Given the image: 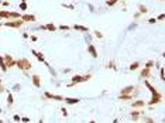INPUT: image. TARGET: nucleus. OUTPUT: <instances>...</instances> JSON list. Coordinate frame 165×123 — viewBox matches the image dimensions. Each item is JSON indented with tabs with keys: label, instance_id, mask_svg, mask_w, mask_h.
<instances>
[{
	"label": "nucleus",
	"instance_id": "obj_56",
	"mask_svg": "<svg viewBox=\"0 0 165 123\" xmlns=\"http://www.w3.org/2000/svg\"><path fill=\"white\" fill-rule=\"evenodd\" d=\"M117 1H119V0H117Z\"/></svg>",
	"mask_w": 165,
	"mask_h": 123
},
{
	"label": "nucleus",
	"instance_id": "obj_2",
	"mask_svg": "<svg viewBox=\"0 0 165 123\" xmlns=\"http://www.w3.org/2000/svg\"><path fill=\"white\" fill-rule=\"evenodd\" d=\"M90 78H92V74H86V75H79V74H75L74 77H72V84L74 85H78V84H82V82H86V81H89Z\"/></svg>",
	"mask_w": 165,
	"mask_h": 123
},
{
	"label": "nucleus",
	"instance_id": "obj_54",
	"mask_svg": "<svg viewBox=\"0 0 165 123\" xmlns=\"http://www.w3.org/2000/svg\"><path fill=\"white\" fill-rule=\"evenodd\" d=\"M123 1H127V0H123Z\"/></svg>",
	"mask_w": 165,
	"mask_h": 123
},
{
	"label": "nucleus",
	"instance_id": "obj_11",
	"mask_svg": "<svg viewBox=\"0 0 165 123\" xmlns=\"http://www.w3.org/2000/svg\"><path fill=\"white\" fill-rule=\"evenodd\" d=\"M147 106V102L143 101V99H138V101H134L131 103V108L133 109H141V108H145Z\"/></svg>",
	"mask_w": 165,
	"mask_h": 123
},
{
	"label": "nucleus",
	"instance_id": "obj_4",
	"mask_svg": "<svg viewBox=\"0 0 165 123\" xmlns=\"http://www.w3.org/2000/svg\"><path fill=\"white\" fill-rule=\"evenodd\" d=\"M0 17L6 18V20H16V18H20L21 14L17 13V11H1L0 10Z\"/></svg>",
	"mask_w": 165,
	"mask_h": 123
},
{
	"label": "nucleus",
	"instance_id": "obj_16",
	"mask_svg": "<svg viewBox=\"0 0 165 123\" xmlns=\"http://www.w3.org/2000/svg\"><path fill=\"white\" fill-rule=\"evenodd\" d=\"M72 28L76 30V31H82V33H89V28H88V27L80 26V24H74V26H72Z\"/></svg>",
	"mask_w": 165,
	"mask_h": 123
},
{
	"label": "nucleus",
	"instance_id": "obj_47",
	"mask_svg": "<svg viewBox=\"0 0 165 123\" xmlns=\"http://www.w3.org/2000/svg\"><path fill=\"white\" fill-rule=\"evenodd\" d=\"M113 123H119V120H117V119H114V120H113Z\"/></svg>",
	"mask_w": 165,
	"mask_h": 123
},
{
	"label": "nucleus",
	"instance_id": "obj_9",
	"mask_svg": "<svg viewBox=\"0 0 165 123\" xmlns=\"http://www.w3.org/2000/svg\"><path fill=\"white\" fill-rule=\"evenodd\" d=\"M24 23H35L37 21V17L34 14H21V17H20Z\"/></svg>",
	"mask_w": 165,
	"mask_h": 123
},
{
	"label": "nucleus",
	"instance_id": "obj_23",
	"mask_svg": "<svg viewBox=\"0 0 165 123\" xmlns=\"http://www.w3.org/2000/svg\"><path fill=\"white\" fill-rule=\"evenodd\" d=\"M120 101H133V95H119Z\"/></svg>",
	"mask_w": 165,
	"mask_h": 123
},
{
	"label": "nucleus",
	"instance_id": "obj_20",
	"mask_svg": "<svg viewBox=\"0 0 165 123\" xmlns=\"http://www.w3.org/2000/svg\"><path fill=\"white\" fill-rule=\"evenodd\" d=\"M0 68H1L3 72H7V71H9L7 67H6V62H4V60H3V55H0Z\"/></svg>",
	"mask_w": 165,
	"mask_h": 123
},
{
	"label": "nucleus",
	"instance_id": "obj_21",
	"mask_svg": "<svg viewBox=\"0 0 165 123\" xmlns=\"http://www.w3.org/2000/svg\"><path fill=\"white\" fill-rule=\"evenodd\" d=\"M45 30H48V31H57L58 28H57V26H55V24L48 23V24H45Z\"/></svg>",
	"mask_w": 165,
	"mask_h": 123
},
{
	"label": "nucleus",
	"instance_id": "obj_6",
	"mask_svg": "<svg viewBox=\"0 0 165 123\" xmlns=\"http://www.w3.org/2000/svg\"><path fill=\"white\" fill-rule=\"evenodd\" d=\"M44 99H49V101H57V102H64L65 101V96H61V95H54L51 92H44Z\"/></svg>",
	"mask_w": 165,
	"mask_h": 123
},
{
	"label": "nucleus",
	"instance_id": "obj_44",
	"mask_svg": "<svg viewBox=\"0 0 165 123\" xmlns=\"http://www.w3.org/2000/svg\"><path fill=\"white\" fill-rule=\"evenodd\" d=\"M23 37H24V38H28L30 35H28V33H23Z\"/></svg>",
	"mask_w": 165,
	"mask_h": 123
},
{
	"label": "nucleus",
	"instance_id": "obj_26",
	"mask_svg": "<svg viewBox=\"0 0 165 123\" xmlns=\"http://www.w3.org/2000/svg\"><path fill=\"white\" fill-rule=\"evenodd\" d=\"M154 65H155V61H152V60H150V61H147L145 62V64H144V68H152V67H154Z\"/></svg>",
	"mask_w": 165,
	"mask_h": 123
},
{
	"label": "nucleus",
	"instance_id": "obj_43",
	"mask_svg": "<svg viewBox=\"0 0 165 123\" xmlns=\"http://www.w3.org/2000/svg\"><path fill=\"white\" fill-rule=\"evenodd\" d=\"M1 6H10V3L9 1H1Z\"/></svg>",
	"mask_w": 165,
	"mask_h": 123
},
{
	"label": "nucleus",
	"instance_id": "obj_24",
	"mask_svg": "<svg viewBox=\"0 0 165 123\" xmlns=\"http://www.w3.org/2000/svg\"><path fill=\"white\" fill-rule=\"evenodd\" d=\"M13 103H14V96H13V93L9 92V96H7V105H9V106H11Z\"/></svg>",
	"mask_w": 165,
	"mask_h": 123
},
{
	"label": "nucleus",
	"instance_id": "obj_22",
	"mask_svg": "<svg viewBox=\"0 0 165 123\" xmlns=\"http://www.w3.org/2000/svg\"><path fill=\"white\" fill-rule=\"evenodd\" d=\"M140 65H141V62L135 61V62H133V64L128 67V69H130V71H135V69H138V68H140Z\"/></svg>",
	"mask_w": 165,
	"mask_h": 123
},
{
	"label": "nucleus",
	"instance_id": "obj_55",
	"mask_svg": "<svg viewBox=\"0 0 165 123\" xmlns=\"http://www.w3.org/2000/svg\"><path fill=\"white\" fill-rule=\"evenodd\" d=\"M161 1H164V0H161Z\"/></svg>",
	"mask_w": 165,
	"mask_h": 123
},
{
	"label": "nucleus",
	"instance_id": "obj_50",
	"mask_svg": "<svg viewBox=\"0 0 165 123\" xmlns=\"http://www.w3.org/2000/svg\"><path fill=\"white\" fill-rule=\"evenodd\" d=\"M21 1H24V3H26V1H27V0H21Z\"/></svg>",
	"mask_w": 165,
	"mask_h": 123
},
{
	"label": "nucleus",
	"instance_id": "obj_45",
	"mask_svg": "<svg viewBox=\"0 0 165 123\" xmlns=\"http://www.w3.org/2000/svg\"><path fill=\"white\" fill-rule=\"evenodd\" d=\"M135 26H137V24H135V23H134V24H131V26H130V27H128V30H133V28H134Z\"/></svg>",
	"mask_w": 165,
	"mask_h": 123
},
{
	"label": "nucleus",
	"instance_id": "obj_14",
	"mask_svg": "<svg viewBox=\"0 0 165 123\" xmlns=\"http://www.w3.org/2000/svg\"><path fill=\"white\" fill-rule=\"evenodd\" d=\"M134 88H135V85H128V86H126V88L121 89L120 95H131V93L134 92Z\"/></svg>",
	"mask_w": 165,
	"mask_h": 123
},
{
	"label": "nucleus",
	"instance_id": "obj_19",
	"mask_svg": "<svg viewBox=\"0 0 165 123\" xmlns=\"http://www.w3.org/2000/svg\"><path fill=\"white\" fill-rule=\"evenodd\" d=\"M138 13H141V14H147L148 13V9L144 6V4H138Z\"/></svg>",
	"mask_w": 165,
	"mask_h": 123
},
{
	"label": "nucleus",
	"instance_id": "obj_12",
	"mask_svg": "<svg viewBox=\"0 0 165 123\" xmlns=\"http://www.w3.org/2000/svg\"><path fill=\"white\" fill-rule=\"evenodd\" d=\"M88 52L90 54L92 58H97V57H99V52H97L96 47L93 45V44H89V45H88Z\"/></svg>",
	"mask_w": 165,
	"mask_h": 123
},
{
	"label": "nucleus",
	"instance_id": "obj_34",
	"mask_svg": "<svg viewBox=\"0 0 165 123\" xmlns=\"http://www.w3.org/2000/svg\"><path fill=\"white\" fill-rule=\"evenodd\" d=\"M61 112H62V115H64L65 117L68 116V109H66V108H61Z\"/></svg>",
	"mask_w": 165,
	"mask_h": 123
},
{
	"label": "nucleus",
	"instance_id": "obj_35",
	"mask_svg": "<svg viewBox=\"0 0 165 123\" xmlns=\"http://www.w3.org/2000/svg\"><path fill=\"white\" fill-rule=\"evenodd\" d=\"M48 68H49V72H51V75H52V77H54V78L57 77V71H55V69H52L51 67H48Z\"/></svg>",
	"mask_w": 165,
	"mask_h": 123
},
{
	"label": "nucleus",
	"instance_id": "obj_1",
	"mask_svg": "<svg viewBox=\"0 0 165 123\" xmlns=\"http://www.w3.org/2000/svg\"><path fill=\"white\" fill-rule=\"evenodd\" d=\"M16 67H17V68H20L26 77H28V74H27V72L32 68V64H31V61H28L27 58H20V60H17Z\"/></svg>",
	"mask_w": 165,
	"mask_h": 123
},
{
	"label": "nucleus",
	"instance_id": "obj_31",
	"mask_svg": "<svg viewBox=\"0 0 165 123\" xmlns=\"http://www.w3.org/2000/svg\"><path fill=\"white\" fill-rule=\"evenodd\" d=\"M64 9H68V10H75V6L74 4H62Z\"/></svg>",
	"mask_w": 165,
	"mask_h": 123
},
{
	"label": "nucleus",
	"instance_id": "obj_13",
	"mask_svg": "<svg viewBox=\"0 0 165 123\" xmlns=\"http://www.w3.org/2000/svg\"><path fill=\"white\" fill-rule=\"evenodd\" d=\"M31 81H32V85L35 86V88H40L41 86V78L38 74H32L31 75Z\"/></svg>",
	"mask_w": 165,
	"mask_h": 123
},
{
	"label": "nucleus",
	"instance_id": "obj_52",
	"mask_svg": "<svg viewBox=\"0 0 165 123\" xmlns=\"http://www.w3.org/2000/svg\"><path fill=\"white\" fill-rule=\"evenodd\" d=\"M0 6H1V0H0Z\"/></svg>",
	"mask_w": 165,
	"mask_h": 123
},
{
	"label": "nucleus",
	"instance_id": "obj_17",
	"mask_svg": "<svg viewBox=\"0 0 165 123\" xmlns=\"http://www.w3.org/2000/svg\"><path fill=\"white\" fill-rule=\"evenodd\" d=\"M106 68H107V69H113V71H117V69H119L114 61H109L107 64H106Z\"/></svg>",
	"mask_w": 165,
	"mask_h": 123
},
{
	"label": "nucleus",
	"instance_id": "obj_18",
	"mask_svg": "<svg viewBox=\"0 0 165 123\" xmlns=\"http://www.w3.org/2000/svg\"><path fill=\"white\" fill-rule=\"evenodd\" d=\"M65 103H68V105H75V103H79V99H78V98H65Z\"/></svg>",
	"mask_w": 165,
	"mask_h": 123
},
{
	"label": "nucleus",
	"instance_id": "obj_25",
	"mask_svg": "<svg viewBox=\"0 0 165 123\" xmlns=\"http://www.w3.org/2000/svg\"><path fill=\"white\" fill-rule=\"evenodd\" d=\"M57 28H58V30H62V31H69V30H72V27H69V26H66V24H61V26H58Z\"/></svg>",
	"mask_w": 165,
	"mask_h": 123
},
{
	"label": "nucleus",
	"instance_id": "obj_30",
	"mask_svg": "<svg viewBox=\"0 0 165 123\" xmlns=\"http://www.w3.org/2000/svg\"><path fill=\"white\" fill-rule=\"evenodd\" d=\"M95 37L99 38V40H103V34H102L99 30H95Z\"/></svg>",
	"mask_w": 165,
	"mask_h": 123
},
{
	"label": "nucleus",
	"instance_id": "obj_5",
	"mask_svg": "<svg viewBox=\"0 0 165 123\" xmlns=\"http://www.w3.org/2000/svg\"><path fill=\"white\" fill-rule=\"evenodd\" d=\"M161 101H162V95H161V92H157L152 93V96H151V101L147 103L148 106H154V105H157V103H161Z\"/></svg>",
	"mask_w": 165,
	"mask_h": 123
},
{
	"label": "nucleus",
	"instance_id": "obj_32",
	"mask_svg": "<svg viewBox=\"0 0 165 123\" xmlns=\"http://www.w3.org/2000/svg\"><path fill=\"white\" fill-rule=\"evenodd\" d=\"M13 120H14L16 123H18V122H21V117H20L18 115H14V116H13Z\"/></svg>",
	"mask_w": 165,
	"mask_h": 123
},
{
	"label": "nucleus",
	"instance_id": "obj_8",
	"mask_svg": "<svg viewBox=\"0 0 165 123\" xmlns=\"http://www.w3.org/2000/svg\"><path fill=\"white\" fill-rule=\"evenodd\" d=\"M144 113V110H141V109H133L131 110V113H130V116H131V120H140V117H141V115Z\"/></svg>",
	"mask_w": 165,
	"mask_h": 123
},
{
	"label": "nucleus",
	"instance_id": "obj_37",
	"mask_svg": "<svg viewBox=\"0 0 165 123\" xmlns=\"http://www.w3.org/2000/svg\"><path fill=\"white\" fill-rule=\"evenodd\" d=\"M133 17H134V20H138V18H140V17H143V14H141V13H138V11H137V13H134V16H133Z\"/></svg>",
	"mask_w": 165,
	"mask_h": 123
},
{
	"label": "nucleus",
	"instance_id": "obj_51",
	"mask_svg": "<svg viewBox=\"0 0 165 123\" xmlns=\"http://www.w3.org/2000/svg\"><path fill=\"white\" fill-rule=\"evenodd\" d=\"M0 123H3V120H1V119H0Z\"/></svg>",
	"mask_w": 165,
	"mask_h": 123
},
{
	"label": "nucleus",
	"instance_id": "obj_53",
	"mask_svg": "<svg viewBox=\"0 0 165 123\" xmlns=\"http://www.w3.org/2000/svg\"><path fill=\"white\" fill-rule=\"evenodd\" d=\"M0 84H1V79H0Z\"/></svg>",
	"mask_w": 165,
	"mask_h": 123
},
{
	"label": "nucleus",
	"instance_id": "obj_46",
	"mask_svg": "<svg viewBox=\"0 0 165 123\" xmlns=\"http://www.w3.org/2000/svg\"><path fill=\"white\" fill-rule=\"evenodd\" d=\"M88 6H89V10H90V11H93V10H95V9H93V6H92V4H88Z\"/></svg>",
	"mask_w": 165,
	"mask_h": 123
},
{
	"label": "nucleus",
	"instance_id": "obj_49",
	"mask_svg": "<svg viewBox=\"0 0 165 123\" xmlns=\"http://www.w3.org/2000/svg\"><path fill=\"white\" fill-rule=\"evenodd\" d=\"M89 123H96V122H95V120H90V122Z\"/></svg>",
	"mask_w": 165,
	"mask_h": 123
},
{
	"label": "nucleus",
	"instance_id": "obj_48",
	"mask_svg": "<svg viewBox=\"0 0 165 123\" xmlns=\"http://www.w3.org/2000/svg\"><path fill=\"white\" fill-rule=\"evenodd\" d=\"M38 123H44V120H43V119H40V122Z\"/></svg>",
	"mask_w": 165,
	"mask_h": 123
},
{
	"label": "nucleus",
	"instance_id": "obj_41",
	"mask_svg": "<svg viewBox=\"0 0 165 123\" xmlns=\"http://www.w3.org/2000/svg\"><path fill=\"white\" fill-rule=\"evenodd\" d=\"M148 23H150V24H155V23H157V18H150Z\"/></svg>",
	"mask_w": 165,
	"mask_h": 123
},
{
	"label": "nucleus",
	"instance_id": "obj_27",
	"mask_svg": "<svg viewBox=\"0 0 165 123\" xmlns=\"http://www.w3.org/2000/svg\"><path fill=\"white\" fill-rule=\"evenodd\" d=\"M143 122H144V123H155V120H154L152 117H148V116H144V117H143Z\"/></svg>",
	"mask_w": 165,
	"mask_h": 123
},
{
	"label": "nucleus",
	"instance_id": "obj_15",
	"mask_svg": "<svg viewBox=\"0 0 165 123\" xmlns=\"http://www.w3.org/2000/svg\"><path fill=\"white\" fill-rule=\"evenodd\" d=\"M150 75H151V69L150 68H143L141 72H140V78H143V79H148Z\"/></svg>",
	"mask_w": 165,
	"mask_h": 123
},
{
	"label": "nucleus",
	"instance_id": "obj_42",
	"mask_svg": "<svg viewBox=\"0 0 165 123\" xmlns=\"http://www.w3.org/2000/svg\"><path fill=\"white\" fill-rule=\"evenodd\" d=\"M4 91H6V88H4V86H3V85L0 84V93H3Z\"/></svg>",
	"mask_w": 165,
	"mask_h": 123
},
{
	"label": "nucleus",
	"instance_id": "obj_28",
	"mask_svg": "<svg viewBox=\"0 0 165 123\" xmlns=\"http://www.w3.org/2000/svg\"><path fill=\"white\" fill-rule=\"evenodd\" d=\"M114 4H117V0H106V6H109V7H113Z\"/></svg>",
	"mask_w": 165,
	"mask_h": 123
},
{
	"label": "nucleus",
	"instance_id": "obj_38",
	"mask_svg": "<svg viewBox=\"0 0 165 123\" xmlns=\"http://www.w3.org/2000/svg\"><path fill=\"white\" fill-rule=\"evenodd\" d=\"M160 77H161V79H162V81H164V68H160Z\"/></svg>",
	"mask_w": 165,
	"mask_h": 123
},
{
	"label": "nucleus",
	"instance_id": "obj_33",
	"mask_svg": "<svg viewBox=\"0 0 165 123\" xmlns=\"http://www.w3.org/2000/svg\"><path fill=\"white\" fill-rule=\"evenodd\" d=\"M21 122H23V123H30L31 119H30V117H27V116H24V117H21Z\"/></svg>",
	"mask_w": 165,
	"mask_h": 123
},
{
	"label": "nucleus",
	"instance_id": "obj_36",
	"mask_svg": "<svg viewBox=\"0 0 165 123\" xmlns=\"http://www.w3.org/2000/svg\"><path fill=\"white\" fill-rule=\"evenodd\" d=\"M28 38H30L31 41H38V37H37V35H34V34H31Z\"/></svg>",
	"mask_w": 165,
	"mask_h": 123
},
{
	"label": "nucleus",
	"instance_id": "obj_29",
	"mask_svg": "<svg viewBox=\"0 0 165 123\" xmlns=\"http://www.w3.org/2000/svg\"><path fill=\"white\" fill-rule=\"evenodd\" d=\"M18 7H20V10H21V11H26V10H27V7H28V6H27V3H24V1H21V3H20V6H18Z\"/></svg>",
	"mask_w": 165,
	"mask_h": 123
},
{
	"label": "nucleus",
	"instance_id": "obj_10",
	"mask_svg": "<svg viewBox=\"0 0 165 123\" xmlns=\"http://www.w3.org/2000/svg\"><path fill=\"white\" fill-rule=\"evenodd\" d=\"M31 54H32V55H35V57H37V60H38L40 62H43V64H45L47 67H49V65H48V62L45 61V57L43 55V52H38V51H35V50H31Z\"/></svg>",
	"mask_w": 165,
	"mask_h": 123
},
{
	"label": "nucleus",
	"instance_id": "obj_40",
	"mask_svg": "<svg viewBox=\"0 0 165 123\" xmlns=\"http://www.w3.org/2000/svg\"><path fill=\"white\" fill-rule=\"evenodd\" d=\"M20 89H21V86H20L18 84H16L14 86H13V91H20Z\"/></svg>",
	"mask_w": 165,
	"mask_h": 123
},
{
	"label": "nucleus",
	"instance_id": "obj_39",
	"mask_svg": "<svg viewBox=\"0 0 165 123\" xmlns=\"http://www.w3.org/2000/svg\"><path fill=\"white\" fill-rule=\"evenodd\" d=\"M164 18H165V14H164V13H162V14H160V16H158V17H157V21H158V20H160V21H162Z\"/></svg>",
	"mask_w": 165,
	"mask_h": 123
},
{
	"label": "nucleus",
	"instance_id": "obj_7",
	"mask_svg": "<svg viewBox=\"0 0 165 123\" xmlns=\"http://www.w3.org/2000/svg\"><path fill=\"white\" fill-rule=\"evenodd\" d=\"M3 60L6 62V67H7V69H10V68H13L16 67V64H17V60H14L11 55H9V54H6V55H3Z\"/></svg>",
	"mask_w": 165,
	"mask_h": 123
},
{
	"label": "nucleus",
	"instance_id": "obj_3",
	"mask_svg": "<svg viewBox=\"0 0 165 123\" xmlns=\"http://www.w3.org/2000/svg\"><path fill=\"white\" fill-rule=\"evenodd\" d=\"M4 26H6V27H9V28H21V27L24 26V21H23L21 18H16V20H7V21L4 23Z\"/></svg>",
	"mask_w": 165,
	"mask_h": 123
}]
</instances>
